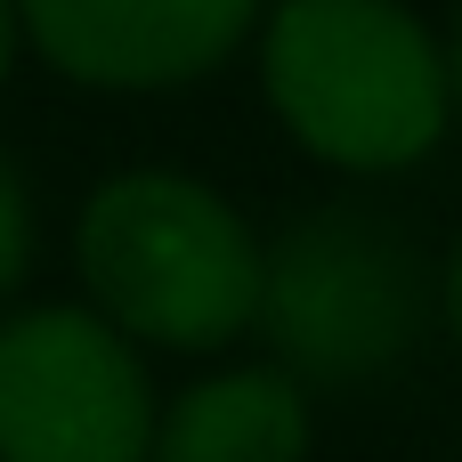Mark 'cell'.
<instances>
[{
    "label": "cell",
    "instance_id": "cell-1",
    "mask_svg": "<svg viewBox=\"0 0 462 462\" xmlns=\"http://www.w3.org/2000/svg\"><path fill=\"white\" fill-rule=\"evenodd\" d=\"M260 97L276 130L341 179H398L455 130L447 41L406 0H268Z\"/></svg>",
    "mask_w": 462,
    "mask_h": 462
},
{
    "label": "cell",
    "instance_id": "cell-2",
    "mask_svg": "<svg viewBox=\"0 0 462 462\" xmlns=\"http://www.w3.org/2000/svg\"><path fill=\"white\" fill-rule=\"evenodd\" d=\"M81 300L138 349L211 357L260 325L268 244L260 227L195 171H114L73 219Z\"/></svg>",
    "mask_w": 462,
    "mask_h": 462
},
{
    "label": "cell",
    "instance_id": "cell-3",
    "mask_svg": "<svg viewBox=\"0 0 462 462\" xmlns=\"http://www.w3.org/2000/svg\"><path fill=\"white\" fill-rule=\"evenodd\" d=\"M430 317H439L430 252L365 203H317L268 244L252 333L276 349L268 365H284L300 390H365L414 357Z\"/></svg>",
    "mask_w": 462,
    "mask_h": 462
},
{
    "label": "cell",
    "instance_id": "cell-4",
    "mask_svg": "<svg viewBox=\"0 0 462 462\" xmlns=\"http://www.w3.org/2000/svg\"><path fill=\"white\" fill-rule=\"evenodd\" d=\"M154 414L146 349L89 300L0 317V462H146Z\"/></svg>",
    "mask_w": 462,
    "mask_h": 462
},
{
    "label": "cell",
    "instance_id": "cell-5",
    "mask_svg": "<svg viewBox=\"0 0 462 462\" xmlns=\"http://www.w3.org/2000/svg\"><path fill=\"white\" fill-rule=\"evenodd\" d=\"M260 16L268 0H16L24 49L106 97H154L219 73Z\"/></svg>",
    "mask_w": 462,
    "mask_h": 462
},
{
    "label": "cell",
    "instance_id": "cell-6",
    "mask_svg": "<svg viewBox=\"0 0 462 462\" xmlns=\"http://www.w3.org/2000/svg\"><path fill=\"white\" fill-rule=\"evenodd\" d=\"M317 414L284 365H219L162 398L146 462H309Z\"/></svg>",
    "mask_w": 462,
    "mask_h": 462
},
{
    "label": "cell",
    "instance_id": "cell-7",
    "mask_svg": "<svg viewBox=\"0 0 462 462\" xmlns=\"http://www.w3.org/2000/svg\"><path fill=\"white\" fill-rule=\"evenodd\" d=\"M24 268H32V195H24V171L0 154V309L24 284Z\"/></svg>",
    "mask_w": 462,
    "mask_h": 462
},
{
    "label": "cell",
    "instance_id": "cell-8",
    "mask_svg": "<svg viewBox=\"0 0 462 462\" xmlns=\"http://www.w3.org/2000/svg\"><path fill=\"white\" fill-rule=\"evenodd\" d=\"M439 325L455 333V349H462V236H455V252L439 260Z\"/></svg>",
    "mask_w": 462,
    "mask_h": 462
},
{
    "label": "cell",
    "instance_id": "cell-9",
    "mask_svg": "<svg viewBox=\"0 0 462 462\" xmlns=\"http://www.w3.org/2000/svg\"><path fill=\"white\" fill-rule=\"evenodd\" d=\"M16 49H24V24H16V0H0V89L16 73Z\"/></svg>",
    "mask_w": 462,
    "mask_h": 462
},
{
    "label": "cell",
    "instance_id": "cell-10",
    "mask_svg": "<svg viewBox=\"0 0 462 462\" xmlns=\"http://www.w3.org/2000/svg\"><path fill=\"white\" fill-rule=\"evenodd\" d=\"M447 65H455V122H462V24H455V41H447Z\"/></svg>",
    "mask_w": 462,
    "mask_h": 462
}]
</instances>
